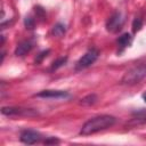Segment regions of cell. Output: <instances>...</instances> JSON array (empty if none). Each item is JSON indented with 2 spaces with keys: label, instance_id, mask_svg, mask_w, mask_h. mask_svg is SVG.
I'll use <instances>...</instances> for the list:
<instances>
[{
  "label": "cell",
  "instance_id": "10",
  "mask_svg": "<svg viewBox=\"0 0 146 146\" xmlns=\"http://www.w3.org/2000/svg\"><path fill=\"white\" fill-rule=\"evenodd\" d=\"M51 33L55 35V36H63L65 34V26L62 24V23H57L52 26V30H51Z\"/></svg>",
  "mask_w": 146,
  "mask_h": 146
},
{
  "label": "cell",
  "instance_id": "14",
  "mask_svg": "<svg viewBox=\"0 0 146 146\" xmlns=\"http://www.w3.org/2000/svg\"><path fill=\"white\" fill-rule=\"evenodd\" d=\"M24 24H25L26 29L32 30V29L34 27V19H33L32 17H30V16H26L25 19H24Z\"/></svg>",
  "mask_w": 146,
  "mask_h": 146
},
{
  "label": "cell",
  "instance_id": "2",
  "mask_svg": "<svg viewBox=\"0 0 146 146\" xmlns=\"http://www.w3.org/2000/svg\"><path fill=\"white\" fill-rule=\"evenodd\" d=\"M145 76H146V65H138V66L131 67L124 73L122 78V83L136 84L140 82Z\"/></svg>",
  "mask_w": 146,
  "mask_h": 146
},
{
  "label": "cell",
  "instance_id": "13",
  "mask_svg": "<svg viewBox=\"0 0 146 146\" xmlns=\"http://www.w3.org/2000/svg\"><path fill=\"white\" fill-rule=\"evenodd\" d=\"M141 26H143L141 19L140 18H135L133 22H132V31L133 32H137V31H139L141 29Z\"/></svg>",
  "mask_w": 146,
  "mask_h": 146
},
{
  "label": "cell",
  "instance_id": "5",
  "mask_svg": "<svg viewBox=\"0 0 146 146\" xmlns=\"http://www.w3.org/2000/svg\"><path fill=\"white\" fill-rule=\"evenodd\" d=\"M123 16L120 11H115L114 14H112L110 16V18L106 22V30L111 33H115L117 32L122 25H123Z\"/></svg>",
  "mask_w": 146,
  "mask_h": 146
},
{
  "label": "cell",
  "instance_id": "1",
  "mask_svg": "<svg viewBox=\"0 0 146 146\" xmlns=\"http://www.w3.org/2000/svg\"><path fill=\"white\" fill-rule=\"evenodd\" d=\"M115 117L112 115H99V116H95L90 120H88L81 128L80 130V135L82 136H89V135H94L96 132L106 130L108 128H111L112 125H114L115 123Z\"/></svg>",
  "mask_w": 146,
  "mask_h": 146
},
{
  "label": "cell",
  "instance_id": "16",
  "mask_svg": "<svg viewBox=\"0 0 146 146\" xmlns=\"http://www.w3.org/2000/svg\"><path fill=\"white\" fill-rule=\"evenodd\" d=\"M58 143H59V140L55 137H50V138L44 140V144H58Z\"/></svg>",
  "mask_w": 146,
  "mask_h": 146
},
{
  "label": "cell",
  "instance_id": "7",
  "mask_svg": "<svg viewBox=\"0 0 146 146\" xmlns=\"http://www.w3.org/2000/svg\"><path fill=\"white\" fill-rule=\"evenodd\" d=\"M35 97L48 98V99H65L70 97V94L63 90H43L36 94Z\"/></svg>",
  "mask_w": 146,
  "mask_h": 146
},
{
  "label": "cell",
  "instance_id": "11",
  "mask_svg": "<svg viewBox=\"0 0 146 146\" xmlns=\"http://www.w3.org/2000/svg\"><path fill=\"white\" fill-rule=\"evenodd\" d=\"M96 102H97V96L95 94H91V95H88V96L83 97L80 103L82 105H88L89 106V105H94Z\"/></svg>",
  "mask_w": 146,
  "mask_h": 146
},
{
  "label": "cell",
  "instance_id": "17",
  "mask_svg": "<svg viewBox=\"0 0 146 146\" xmlns=\"http://www.w3.org/2000/svg\"><path fill=\"white\" fill-rule=\"evenodd\" d=\"M143 97H144V99H145V102H146V94H145V95H144Z\"/></svg>",
  "mask_w": 146,
  "mask_h": 146
},
{
  "label": "cell",
  "instance_id": "8",
  "mask_svg": "<svg viewBox=\"0 0 146 146\" xmlns=\"http://www.w3.org/2000/svg\"><path fill=\"white\" fill-rule=\"evenodd\" d=\"M32 48H33V43L31 41H27V40L22 41L21 43L17 44V47L15 49V55L19 56V57H23L26 54H29L32 50Z\"/></svg>",
  "mask_w": 146,
  "mask_h": 146
},
{
  "label": "cell",
  "instance_id": "3",
  "mask_svg": "<svg viewBox=\"0 0 146 146\" xmlns=\"http://www.w3.org/2000/svg\"><path fill=\"white\" fill-rule=\"evenodd\" d=\"M1 113L8 116H24V117H33L39 114L36 111L32 108H24V107H2Z\"/></svg>",
  "mask_w": 146,
  "mask_h": 146
},
{
  "label": "cell",
  "instance_id": "6",
  "mask_svg": "<svg viewBox=\"0 0 146 146\" xmlns=\"http://www.w3.org/2000/svg\"><path fill=\"white\" fill-rule=\"evenodd\" d=\"M42 136L40 132L35 131V130H23L21 132V136H19V139L22 143L24 144H29V145H32V144H35V143H39L41 140Z\"/></svg>",
  "mask_w": 146,
  "mask_h": 146
},
{
  "label": "cell",
  "instance_id": "4",
  "mask_svg": "<svg viewBox=\"0 0 146 146\" xmlns=\"http://www.w3.org/2000/svg\"><path fill=\"white\" fill-rule=\"evenodd\" d=\"M99 56V51L97 49H90L88 50L78 62H76V65H75V68L79 71V70H83V68H87L89 67L91 64H94L97 58Z\"/></svg>",
  "mask_w": 146,
  "mask_h": 146
},
{
  "label": "cell",
  "instance_id": "15",
  "mask_svg": "<svg viewBox=\"0 0 146 146\" xmlns=\"http://www.w3.org/2000/svg\"><path fill=\"white\" fill-rule=\"evenodd\" d=\"M48 54H49V50H44V51L40 52L39 56H36V58H35V63H40V62H42V59H43L44 57H47Z\"/></svg>",
  "mask_w": 146,
  "mask_h": 146
},
{
  "label": "cell",
  "instance_id": "9",
  "mask_svg": "<svg viewBox=\"0 0 146 146\" xmlns=\"http://www.w3.org/2000/svg\"><path fill=\"white\" fill-rule=\"evenodd\" d=\"M132 42V36L130 33H123L122 35L119 36L117 39V44L121 47V48H127L131 44Z\"/></svg>",
  "mask_w": 146,
  "mask_h": 146
},
{
  "label": "cell",
  "instance_id": "12",
  "mask_svg": "<svg viewBox=\"0 0 146 146\" xmlns=\"http://www.w3.org/2000/svg\"><path fill=\"white\" fill-rule=\"evenodd\" d=\"M66 62H67V57H60V58L56 59V60L52 63V65H51V70H57V68L62 67Z\"/></svg>",
  "mask_w": 146,
  "mask_h": 146
}]
</instances>
